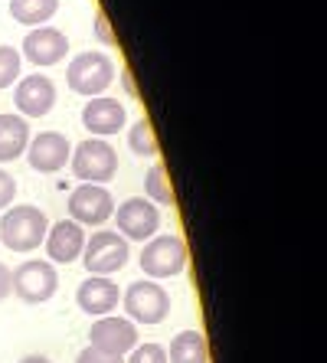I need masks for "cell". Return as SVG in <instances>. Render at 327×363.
<instances>
[{"mask_svg":"<svg viewBox=\"0 0 327 363\" xmlns=\"http://www.w3.org/2000/svg\"><path fill=\"white\" fill-rule=\"evenodd\" d=\"M125 363H167V350L160 344H138Z\"/></svg>","mask_w":327,"mask_h":363,"instance_id":"23","label":"cell"},{"mask_svg":"<svg viewBox=\"0 0 327 363\" xmlns=\"http://www.w3.org/2000/svg\"><path fill=\"white\" fill-rule=\"evenodd\" d=\"M95 36H99V40L105 43V46H115V43H118V36L111 33V26H109V17H105L101 10L95 13Z\"/></svg>","mask_w":327,"mask_h":363,"instance_id":"26","label":"cell"},{"mask_svg":"<svg viewBox=\"0 0 327 363\" xmlns=\"http://www.w3.org/2000/svg\"><path fill=\"white\" fill-rule=\"evenodd\" d=\"M72 174H76L82 184H109L118 174V151L109 141L101 138H89L72 151Z\"/></svg>","mask_w":327,"mask_h":363,"instance_id":"5","label":"cell"},{"mask_svg":"<svg viewBox=\"0 0 327 363\" xmlns=\"http://www.w3.org/2000/svg\"><path fill=\"white\" fill-rule=\"evenodd\" d=\"M144 200L151 203H160V206H174V186H170V177H167V167L164 164H154L151 170H148V177H144Z\"/></svg>","mask_w":327,"mask_h":363,"instance_id":"20","label":"cell"},{"mask_svg":"<svg viewBox=\"0 0 327 363\" xmlns=\"http://www.w3.org/2000/svg\"><path fill=\"white\" fill-rule=\"evenodd\" d=\"M66 52H69V40L62 30L33 26L23 36V52L20 56H26V62H33V66H56V62L66 60Z\"/></svg>","mask_w":327,"mask_h":363,"instance_id":"13","label":"cell"},{"mask_svg":"<svg viewBox=\"0 0 327 363\" xmlns=\"http://www.w3.org/2000/svg\"><path fill=\"white\" fill-rule=\"evenodd\" d=\"M121 304H125L131 324H160L170 314V295L164 291L160 281L151 279L131 281L121 295Z\"/></svg>","mask_w":327,"mask_h":363,"instance_id":"4","label":"cell"},{"mask_svg":"<svg viewBox=\"0 0 327 363\" xmlns=\"http://www.w3.org/2000/svg\"><path fill=\"white\" fill-rule=\"evenodd\" d=\"M167 350V363H210V344L200 330H180Z\"/></svg>","mask_w":327,"mask_h":363,"instance_id":"18","label":"cell"},{"mask_svg":"<svg viewBox=\"0 0 327 363\" xmlns=\"http://www.w3.org/2000/svg\"><path fill=\"white\" fill-rule=\"evenodd\" d=\"M13 196H17V180H13V174H7L0 167V210H7L13 203Z\"/></svg>","mask_w":327,"mask_h":363,"instance_id":"24","label":"cell"},{"mask_svg":"<svg viewBox=\"0 0 327 363\" xmlns=\"http://www.w3.org/2000/svg\"><path fill=\"white\" fill-rule=\"evenodd\" d=\"M59 0H10V17L23 26H46V20L56 17Z\"/></svg>","mask_w":327,"mask_h":363,"instance_id":"19","label":"cell"},{"mask_svg":"<svg viewBox=\"0 0 327 363\" xmlns=\"http://www.w3.org/2000/svg\"><path fill=\"white\" fill-rule=\"evenodd\" d=\"M128 144H131V151H135L138 157H157L160 154V144H157V138H154V128L148 118H138L135 125H131Z\"/></svg>","mask_w":327,"mask_h":363,"instance_id":"21","label":"cell"},{"mask_svg":"<svg viewBox=\"0 0 327 363\" xmlns=\"http://www.w3.org/2000/svg\"><path fill=\"white\" fill-rule=\"evenodd\" d=\"M59 288V275L52 269V262H43V259H30L20 269H13V279H10V291H17L20 301L26 304H43L56 295Z\"/></svg>","mask_w":327,"mask_h":363,"instance_id":"7","label":"cell"},{"mask_svg":"<svg viewBox=\"0 0 327 363\" xmlns=\"http://www.w3.org/2000/svg\"><path fill=\"white\" fill-rule=\"evenodd\" d=\"M20 69H23V56L13 46H0V89H10L17 82Z\"/></svg>","mask_w":327,"mask_h":363,"instance_id":"22","label":"cell"},{"mask_svg":"<svg viewBox=\"0 0 327 363\" xmlns=\"http://www.w3.org/2000/svg\"><path fill=\"white\" fill-rule=\"evenodd\" d=\"M50 233V216L40 206L20 203V206H7L0 216V242L10 252H33L40 249L43 239Z\"/></svg>","mask_w":327,"mask_h":363,"instance_id":"1","label":"cell"},{"mask_svg":"<svg viewBox=\"0 0 327 363\" xmlns=\"http://www.w3.org/2000/svg\"><path fill=\"white\" fill-rule=\"evenodd\" d=\"M69 157H72V144L59 131H40L26 144V161L36 174H56L69 164Z\"/></svg>","mask_w":327,"mask_h":363,"instance_id":"11","label":"cell"},{"mask_svg":"<svg viewBox=\"0 0 327 363\" xmlns=\"http://www.w3.org/2000/svg\"><path fill=\"white\" fill-rule=\"evenodd\" d=\"M128 121V111L121 101L109 99V95H99V99H89L82 108V128L92 138H111L118 135Z\"/></svg>","mask_w":327,"mask_h":363,"instance_id":"14","label":"cell"},{"mask_svg":"<svg viewBox=\"0 0 327 363\" xmlns=\"http://www.w3.org/2000/svg\"><path fill=\"white\" fill-rule=\"evenodd\" d=\"M187 242L180 236H154L144 242L141 249V272L148 275L151 281H160V279H174L180 272L187 269Z\"/></svg>","mask_w":327,"mask_h":363,"instance_id":"3","label":"cell"},{"mask_svg":"<svg viewBox=\"0 0 327 363\" xmlns=\"http://www.w3.org/2000/svg\"><path fill=\"white\" fill-rule=\"evenodd\" d=\"M89 347L115 357L131 354L138 347V324H131L128 318H118V314L95 318V324L89 328Z\"/></svg>","mask_w":327,"mask_h":363,"instance_id":"10","label":"cell"},{"mask_svg":"<svg viewBox=\"0 0 327 363\" xmlns=\"http://www.w3.org/2000/svg\"><path fill=\"white\" fill-rule=\"evenodd\" d=\"M111 220L118 223V236H125L128 242H148L157 236L160 229V213L151 200L144 196H131L111 213Z\"/></svg>","mask_w":327,"mask_h":363,"instance_id":"8","label":"cell"},{"mask_svg":"<svg viewBox=\"0 0 327 363\" xmlns=\"http://www.w3.org/2000/svg\"><path fill=\"white\" fill-rule=\"evenodd\" d=\"M76 301L89 318H105V314H111L118 308V301H121V288H118L109 275H89V279L79 285Z\"/></svg>","mask_w":327,"mask_h":363,"instance_id":"15","label":"cell"},{"mask_svg":"<svg viewBox=\"0 0 327 363\" xmlns=\"http://www.w3.org/2000/svg\"><path fill=\"white\" fill-rule=\"evenodd\" d=\"M128 259H131V245L125 236H118L115 229H99V233H92V239H85L82 262L92 275H109L111 279V272H121Z\"/></svg>","mask_w":327,"mask_h":363,"instance_id":"6","label":"cell"},{"mask_svg":"<svg viewBox=\"0 0 327 363\" xmlns=\"http://www.w3.org/2000/svg\"><path fill=\"white\" fill-rule=\"evenodd\" d=\"M115 213V196L101 184H82L69 194V220L79 226H101Z\"/></svg>","mask_w":327,"mask_h":363,"instance_id":"9","label":"cell"},{"mask_svg":"<svg viewBox=\"0 0 327 363\" xmlns=\"http://www.w3.org/2000/svg\"><path fill=\"white\" fill-rule=\"evenodd\" d=\"M76 363H125V357H115V354H105V350H95V347H85V350H79Z\"/></svg>","mask_w":327,"mask_h":363,"instance_id":"25","label":"cell"},{"mask_svg":"<svg viewBox=\"0 0 327 363\" xmlns=\"http://www.w3.org/2000/svg\"><path fill=\"white\" fill-rule=\"evenodd\" d=\"M121 85H125V92L131 99H138V89H135V79H131V69H121Z\"/></svg>","mask_w":327,"mask_h":363,"instance_id":"28","label":"cell"},{"mask_svg":"<svg viewBox=\"0 0 327 363\" xmlns=\"http://www.w3.org/2000/svg\"><path fill=\"white\" fill-rule=\"evenodd\" d=\"M43 245H46L50 262L69 265V262H76V259H82L85 229L79 226V223H72V220H62V223H56V226H50V233H46Z\"/></svg>","mask_w":327,"mask_h":363,"instance_id":"16","label":"cell"},{"mask_svg":"<svg viewBox=\"0 0 327 363\" xmlns=\"http://www.w3.org/2000/svg\"><path fill=\"white\" fill-rule=\"evenodd\" d=\"M66 82L76 95L99 99V95H105V89H111V82H115V62H111L109 52H95V50L79 52L66 69Z\"/></svg>","mask_w":327,"mask_h":363,"instance_id":"2","label":"cell"},{"mask_svg":"<svg viewBox=\"0 0 327 363\" xmlns=\"http://www.w3.org/2000/svg\"><path fill=\"white\" fill-rule=\"evenodd\" d=\"M10 279H13V272H10L7 265L0 262V301L10 295Z\"/></svg>","mask_w":327,"mask_h":363,"instance_id":"27","label":"cell"},{"mask_svg":"<svg viewBox=\"0 0 327 363\" xmlns=\"http://www.w3.org/2000/svg\"><path fill=\"white\" fill-rule=\"evenodd\" d=\"M20 363H52L50 357H43V354H30V357H23Z\"/></svg>","mask_w":327,"mask_h":363,"instance_id":"29","label":"cell"},{"mask_svg":"<svg viewBox=\"0 0 327 363\" xmlns=\"http://www.w3.org/2000/svg\"><path fill=\"white\" fill-rule=\"evenodd\" d=\"M30 144V125L23 115H0V164L17 161L20 154H26Z\"/></svg>","mask_w":327,"mask_h":363,"instance_id":"17","label":"cell"},{"mask_svg":"<svg viewBox=\"0 0 327 363\" xmlns=\"http://www.w3.org/2000/svg\"><path fill=\"white\" fill-rule=\"evenodd\" d=\"M13 105L23 118H43L50 115L52 105H56V85L50 76L33 72V76L20 79V85L13 89Z\"/></svg>","mask_w":327,"mask_h":363,"instance_id":"12","label":"cell"}]
</instances>
